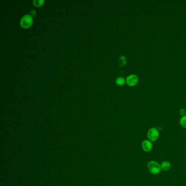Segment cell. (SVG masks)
<instances>
[{
	"label": "cell",
	"instance_id": "6da1fadb",
	"mask_svg": "<svg viewBox=\"0 0 186 186\" xmlns=\"http://www.w3.org/2000/svg\"><path fill=\"white\" fill-rule=\"evenodd\" d=\"M147 169L149 173L153 175L158 174L161 171V165L158 164L157 161H149L147 165Z\"/></svg>",
	"mask_w": 186,
	"mask_h": 186
},
{
	"label": "cell",
	"instance_id": "7a4b0ae2",
	"mask_svg": "<svg viewBox=\"0 0 186 186\" xmlns=\"http://www.w3.org/2000/svg\"><path fill=\"white\" fill-rule=\"evenodd\" d=\"M20 25L24 29H27L31 27L33 24V19L30 14L25 15L20 20Z\"/></svg>",
	"mask_w": 186,
	"mask_h": 186
},
{
	"label": "cell",
	"instance_id": "3957f363",
	"mask_svg": "<svg viewBox=\"0 0 186 186\" xmlns=\"http://www.w3.org/2000/svg\"><path fill=\"white\" fill-rule=\"evenodd\" d=\"M159 136V131L156 128H151L147 132V137L149 140L151 141H156L158 139Z\"/></svg>",
	"mask_w": 186,
	"mask_h": 186
},
{
	"label": "cell",
	"instance_id": "277c9868",
	"mask_svg": "<svg viewBox=\"0 0 186 186\" xmlns=\"http://www.w3.org/2000/svg\"><path fill=\"white\" fill-rule=\"evenodd\" d=\"M139 81L138 76L135 74H130L126 79V83L130 86H136Z\"/></svg>",
	"mask_w": 186,
	"mask_h": 186
},
{
	"label": "cell",
	"instance_id": "5b68a950",
	"mask_svg": "<svg viewBox=\"0 0 186 186\" xmlns=\"http://www.w3.org/2000/svg\"><path fill=\"white\" fill-rule=\"evenodd\" d=\"M142 149L145 152H149L152 150L153 145L152 143L151 142V141L148 140H143L142 143Z\"/></svg>",
	"mask_w": 186,
	"mask_h": 186
},
{
	"label": "cell",
	"instance_id": "8992f818",
	"mask_svg": "<svg viewBox=\"0 0 186 186\" xmlns=\"http://www.w3.org/2000/svg\"><path fill=\"white\" fill-rule=\"evenodd\" d=\"M161 170H163L164 171H167L170 169L171 165L169 161H164L161 163Z\"/></svg>",
	"mask_w": 186,
	"mask_h": 186
},
{
	"label": "cell",
	"instance_id": "52a82bcc",
	"mask_svg": "<svg viewBox=\"0 0 186 186\" xmlns=\"http://www.w3.org/2000/svg\"><path fill=\"white\" fill-rule=\"evenodd\" d=\"M115 82L116 84V85L119 86H124L125 83H126V80L124 77L122 76H120L116 78V80H115Z\"/></svg>",
	"mask_w": 186,
	"mask_h": 186
},
{
	"label": "cell",
	"instance_id": "ba28073f",
	"mask_svg": "<svg viewBox=\"0 0 186 186\" xmlns=\"http://www.w3.org/2000/svg\"><path fill=\"white\" fill-rule=\"evenodd\" d=\"M119 65L120 67H124L126 64V59L124 56H121L118 60Z\"/></svg>",
	"mask_w": 186,
	"mask_h": 186
},
{
	"label": "cell",
	"instance_id": "9c48e42d",
	"mask_svg": "<svg viewBox=\"0 0 186 186\" xmlns=\"http://www.w3.org/2000/svg\"><path fill=\"white\" fill-rule=\"evenodd\" d=\"M45 1L43 0H33V3L35 6L37 7H39L42 6L44 3Z\"/></svg>",
	"mask_w": 186,
	"mask_h": 186
},
{
	"label": "cell",
	"instance_id": "30bf717a",
	"mask_svg": "<svg viewBox=\"0 0 186 186\" xmlns=\"http://www.w3.org/2000/svg\"><path fill=\"white\" fill-rule=\"evenodd\" d=\"M180 124L182 127L186 128V115L182 116L180 119Z\"/></svg>",
	"mask_w": 186,
	"mask_h": 186
},
{
	"label": "cell",
	"instance_id": "8fae6325",
	"mask_svg": "<svg viewBox=\"0 0 186 186\" xmlns=\"http://www.w3.org/2000/svg\"><path fill=\"white\" fill-rule=\"evenodd\" d=\"M179 114H180V115H181L182 116H186V111L184 109H181L179 111Z\"/></svg>",
	"mask_w": 186,
	"mask_h": 186
},
{
	"label": "cell",
	"instance_id": "7c38bea8",
	"mask_svg": "<svg viewBox=\"0 0 186 186\" xmlns=\"http://www.w3.org/2000/svg\"><path fill=\"white\" fill-rule=\"evenodd\" d=\"M30 15L33 18L36 15V12L35 10H31L30 12Z\"/></svg>",
	"mask_w": 186,
	"mask_h": 186
}]
</instances>
